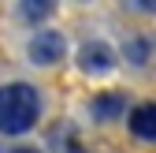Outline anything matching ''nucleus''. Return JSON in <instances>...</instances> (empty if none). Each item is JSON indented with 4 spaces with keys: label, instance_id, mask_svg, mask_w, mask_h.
Instances as JSON below:
<instances>
[{
    "label": "nucleus",
    "instance_id": "nucleus-1",
    "mask_svg": "<svg viewBox=\"0 0 156 153\" xmlns=\"http://www.w3.org/2000/svg\"><path fill=\"white\" fill-rule=\"evenodd\" d=\"M45 116V93L26 79H8L0 82V135L4 138H23L41 123Z\"/></svg>",
    "mask_w": 156,
    "mask_h": 153
},
{
    "label": "nucleus",
    "instance_id": "nucleus-2",
    "mask_svg": "<svg viewBox=\"0 0 156 153\" xmlns=\"http://www.w3.org/2000/svg\"><path fill=\"white\" fill-rule=\"evenodd\" d=\"M26 56L34 67H60L67 60V37L56 26H37L26 41Z\"/></svg>",
    "mask_w": 156,
    "mask_h": 153
},
{
    "label": "nucleus",
    "instance_id": "nucleus-3",
    "mask_svg": "<svg viewBox=\"0 0 156 153\" xmlns=\"http://www.w3.org/2000/svg\"><path fill=\"white\" fill-rule=\"evenodd\" d=\"M74 64L86 75H108L119 64V49L112 41H104V37H86V41L78 45V52H74Z\"/></svg>",
    "mask_w": 156,
    "mask_h": 153
},
{
    "label": "nucleus",
    "instance_id": "nucleus-4",
    "mask_svg": "<svg viewBox=\"0 0 156 153\" xmlns=\"http://www.w3.org/2000/svg\"><path fill=\"white\" fill-rule=\"evenodd\" d=\"M126 112H130V101H126L123 90H97L93 97H89V120L101 123V127L126 120Z\"/></svg>",
    "mask_w": 156,
    "mask_h": 153
},
{
    "label": "nucleus",
    "instance_id": "nucleus-5",
    "mask_svg": "<svg viewBox=\"0 0 156 153\" xmlns=\"http://www.w3.org/2000/svg\"><path fill=\"white\" fill-rule=\"evenodd\" d=\"M126 131L134 142H149L156 146V101H138L126 112Z\"/></svg>",
    "mask_w": 156,
    "mask_h": 153
},
{
    "label": "nucleus",
    "instance_id": "nucleus-6",
    "mask_svg": "<svg viewBox=\"0 0 156 153\" xmlns=\"http://www.w3.org/2000/svg\"><path fill=\"white\" fill-rule=\"evenodd\" d=\"M123 60L130 67H145L152 60V41H149L145 34H130L126 41H123Z\"/></svg>",
    "mask_w": 156,
    "mask_h": 153
},
{
    "label": "nucleus",
    "instance_id": "nucleus-7",
    "mask_svg": "<svg viewBox=\"0 0 156 153\" xmlns=\"http://www.w3.org/2000/svg\"><path fill=\"white\" fill-rule=\"evenodd\" d=\"M15 11L23 15V19H48L52 15V4H19Z\"/></svg>",
    "mask_w": 156,
    "mask_h": 153
},
{
    "label": "nucleus",
    "instance_id": "nucleus-8",
    "mask_svg": "<svg viewBox=\"0 0 156 153\" xmlns=\"http://www.w3.org/2000/svg\"><path fill=\"white\" fill-rule=\"evenodd\" d=\"M11 153H37V149H11Z\"/></svg>",
    "mask_w": 156,
    "mask_h": 153
}]
</instances>
